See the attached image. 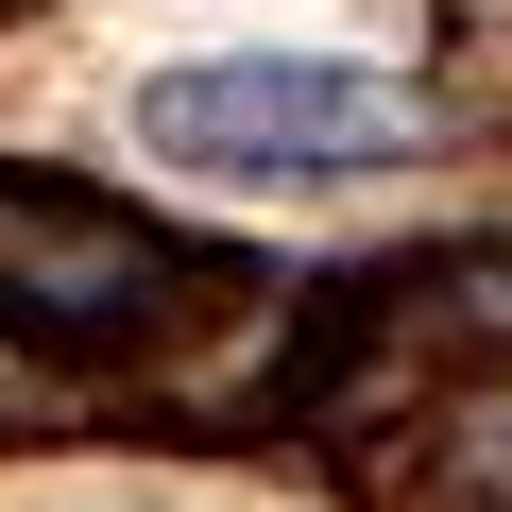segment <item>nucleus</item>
Here are the masks:
<instances>
[{"label":"nucleus","mask_w":512,"mask_h":512,"mask_svg":"<svg viewBox=\"0 0 512 512\" xmlns=\"http://www.w3.org/2000/svg\"><path fill=\"white\" fill-rule=\"evenodd\" d=\"M410 137H427V103L393 69H342V52H205V69L137 86V154L205 171V188H359Z\"/></svg>","instance_id":"obj_2"},{"label":"nucleus","mask_w":512,"mask_h":512,"mask_svg":"<svg viewBox=\"0 0 512 512\" xmlns=\"http://www.w3.org/2000/svg\"><path fill=\"white\" fill-rule=\"evenodd\" d=\"M512 376V239H461V256H410V274H359L308 308V376L274 410H325V376Z\"/></svg>","instance_id":"obj_3"},{"label":"nucleus","mask_w":512,"mask_h":512,"mask_svg":"<svg viewBox=\"0 0 512 512\" xmlns=\"http://www.w3.org/2000/svg\"><path fill=\"white\" fill-rule=\"evenodd\" d=\"M188 308H256L222 256H188L154 205L69 188V171H0V342L18 359H137Z\"/></svg>","instance_id":"obj_1"},{"label":"nucleus","mask_w":512,"mask_h":512,"mask_svg":"<svg viewBox=\"0 0 512 512\" xmlns=\"http://www.w3.org/2000/svg\"><path fill=\"white\" fill-rule=\"evenodd\" d=\"M376 512H512V427H427L393 478H359Z\"/></svg>","instance_id":"obj_4"}]
</instances>
